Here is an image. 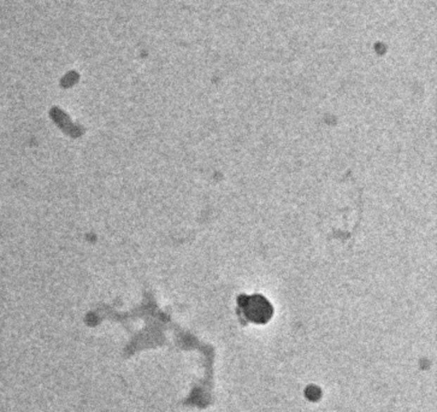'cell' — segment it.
<instances>
[{"mask_svg":"<svg viewBox=\"0 0 437 412\" xmlns=\"http://www.w3.org/2000/svg\"><path fill=\"white\" fill-rule=\"evenodd\" d=\"M246 299L247 300L242 305H243V311L248 320H253L254 323H265L270 320L272 308L265 298L253 296L246 298Z\"/></svg>","mask_w":437,"mask_h":412,"instance_id":"obj_1","label":"cell"}]
</instances>
